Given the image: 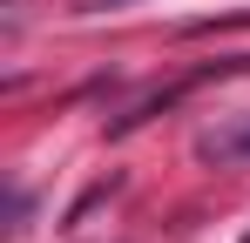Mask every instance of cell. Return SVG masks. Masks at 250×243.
Listing matches in <instances>:
<instances>
[{"label":"cell","instance_id":"cell-1","mask_svg":"<svg viewBox=\"0 0 250 243\" xmlns=\"http://www.w3.org/2000/svg\"><path fill=\"white\" fill-rule=\"evenodd\" d=\"M196 156H209V162H250V115L230 122V128H209L203 142H196Z\"/></svg>","mask_w":250,"mask_h":243},{"label":"cell","instance_id":"cell-2","mask_svg":"<svg viewBox=\"0 0 250 243\" xmlns=\"http://www.w3.org/2000/svg\"><path fill=\"white\" fill-rule=\"evenodd\" d=\"M244 243H250V237H244Z\"/></svg>","mask_w":250,"mask_h":243}]
</instances>
